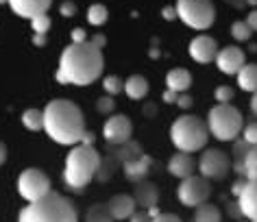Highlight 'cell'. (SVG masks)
Returning <instances> with one entry per match:
<instances>
[{
	"label": "cell",
	"mask_w": 257,
	"mask_h": 222,
	"mask_svg": "<svg viewBox=\"0 0 257 222\" xmlns=\"http://www.w3.org/2000/svg\"><path fill=\"white\" fill-rule=\"evenodd\" d=\"M166 85H168V90L177 92V94L185 92V90H190V85H192V74L185 68H175L166 74Z\"/></svg>",
	"instance_id": "obj_21"
},
{
	"label": "cell",
	"mask_w": 257,
	"mask_h": 222,
	"mask_svg": "<svg viewBox=\"0 0 257 222\" xmlns=\"http://www.w3.org/2000/svg\"><path fill=\"white\" fill-rule=\"evenodd\" d=\"M233 170H235V172L240 174V176L246 174V172H244V161H233Z\"/></svg>",
	"instance_id": "obj_50"
},
{
	"label": "cell",
	"mask_w": 257,
	"mask_h": 222,
	"mask_svg": "<svg viewBox=\"0 0 257 222\" xmlns=\"http://www.w3.org/2000/svg\"><path fill=\"white\" fill-rule=\"evenodd\" d=\"M85 222H113V215L109 213V207L105 202H94L85 211Z\"/></svg>",
	"instance_id": "obj_25"
},
{
	"label": "cell",
	"mask_w": 257,
	"mask_h": 222,
	"mask_svg": "<svg viewBox=\"0 0 257 222\" xmlns=\"http://www.w3.org/2000/svg\"><path fill=\"white\" fill-rule=\"evenodd\" d=\"M50 5H53V0H9L11 11L20 18H29V20L44 16L50 9Z\"/></svg>",
	"instance_id": "obj_15"
},
{
	"label": "cell",
	"mask_w": 257,
	"mask_h": 222,
	"mask_svg": "<svg viewBox=\"0 0 257 222\" xmlns=\"http://www.w3.org/2000/svg\"><path fill=\"white\" fill-rule=\"evenodd\" d=\"M231 35H233L235 42H248L250 35H253V31H250L246 20H237V22L231 24Z\"/></svg>",
	"instance_id": "obj_30"
},
{
	"label": "cell",
	"mask_w": 257,
	"mask_h": 222,
	"mask_svg": "<svg viewBox=\"0 0 257 222\" xmlns=\"http://www.w3.org/2000/svg\"><path fill=\"white\" fill-rule=\"evenodd\" d=\"M177 105L181 107V109H190V107H192V96H188V94H181L179 100H177Z\"/></svg>",
	"instance_id": "obj_42"
},
{
	"label": "cell",
	"mask_w": 257,
	"mask_h": 222,
	"mask_svg": "<svg viewBox=\"0 0 257 222\" xmlns=\"http://www.w3.org/2000/svg\"><path fill=\"white\" fill-rule=\"evenodd\" d=\"M253 148L248 142H244V139H235V144H233V157H235V161H244V157H246V153Z\"/></svg>",
	"instance_id": "obj_35"
},
{
	"label": "cell",
	"mask_w": 257,
	"mask_h": 222,
	"mask_svg": "<svg viewBox=\"0 0 257 222\" xmlns=\"http://www.w3.org/2000/svg\"><path fill=\"white\" fill-rule=\"evenodd\" d=\"M133 133V124L126 116H111L105 120V126H102V137H105L107 144H124L131 139Z\"/></svg>",
	"instance_id": "obj_11"
},
{
	"label": "cell",
	"mask_w": 257,
	"mask_h": 222,
	"mask_svg": "<svg viewBox=\"0 0 257 222\" xmlns=\"http://www.w3.org/2000/svg\"><path fill=\"white\" fill-rule=\"evenodd\" d=\"M113 109H115V100L109 96V94H107V96H102V98L96 100V111L102 113V116H109V113H111Z\"/></svg>",
	"instance_id": "obj_34"
},
{
	"label": "cell",
	"mask_w": 257,
	"mask_h": 222,
	"mask_svg": "<svg viewBox=\"0 0 257 222\" xmlns=\"http://www.w3.org/2000/svg\"><path fill=\"white\" fill-rule=\"evenodd\" d=\"M102 87H105V92L109 96H115V94H120L124 90V83H122L120 77H115V74H109V77L102 79Z\"/></svg>",
	"instance_id": "obj_31"
},
{
	"label": "cell",
	"mask_w": 257,
	"mask_h": 222,
	"mask_svg": "<svg viewBox=\"0 0 257 222\" xmlns=\"http://www.w3.org/2000/svg\"><path fill=\"white\" fill-rule=\"evenodd\" d=\"M250 222H257V220H250Z\"/></svg>",
	"instance_id": "obj_57"
},
{
	"label": "cell",
	"mask_w": 257,
	"mask_h": 222,
	"mask_svg": "<svg viewBox=\"0 0 257 222\" xmlns=\"http://www.w3.org/2000/svg\"><path fill=\"white\" fill-rule=\"evenodd\" d=\"M105 155H111L115 157L122 166H126V163L131 161H138L140 157H144V150H142V144L136 142V139H128L124 144H107L105 142Z\"/></svg>",
	"instance_id": "obj_14"
},
{
	"label": "cell",
	"mask_w": 257,
	"mask_h": 222,
	"mask_svg": "<svg viewBox=\"0 0 257 222\" xmlns=\"http://www.w3.org/2000/svg\"><path fill=\"white\" fill-rule=\"evenodd\" d=\"M44 131L57 144L76 146L85 135V120L79 105L66 98L50 100L44 109Z\"/></svg>",
	"instance_id": "obj_2"
},
{
	"label": "cell",
	"mask_w": 257,
	"mask_h": 222,
	"mask_svg": "<svg viewBox=\"0 0 257 222\" xmlns=\"http://www.w3.org/2000/svg\"><path fill=\"white\" fill-rule=\"evenodd\" d=\"M194 170H198V163L190 153H175L168 161V172L181 181L194 176Z\"/></svg>",
	"instance_id": "obj_16"
},
{
	"label": "cell",
	"mask_w": 257,
	"mask_h": 222,
	"mask_svg": "<svg viewBox=\"0 0 257 222\" xmlns=\"http://www.w3.org/2000/svg\"><path fill=\"white\" fill-rule=\"evenodd\" d=\"M246 5H253V7H257V0H246Z\"/></svg>",
	"instance_id": "obj_55"
},
{
	"label": "cell",
	"mask_w": 257,
	"mask_h": 222,
	"mask_svg": "<svg viewBox=\"0 0 257 222\" xmlns=\"http://www.w3.org/2000/svg\"><path fill=\"white\" fill-rule=\"evenodd\" d=\"M59 11H61L63 18H72V16H76V5L70 3V0H66V3H61Z\"/></svg>",
	"instance_id": "obj_37"
},
{
	"label": "cell",
	"mask_w": 257,
	"mask_h": 222,
	"mask_svg": "<svg viewBox=\"0 0 257 222\" xmlns=\"http://www.w3.org/2000/svg\"><path fill=\"white\" fill-rule=\"evenodd\" d=\"M83 42H87L85 29H74L72 31V44H83Z\"/></svg>",
	"instance_id": "obj_38"
},
{
	"label": "cell",
	"mask_w": 257,
	"mask_h": 222,
	"mask_svg": "<svg viewBox=\"0 0 257 222\" xmlns=\"http://www.w3.org/2000/svg\"><path fill=\"white\" fill-rule=\"evenodd\" d=\"M224 3H229L231 7H237V9H242L244 5H246V0H224Z\"/></svg>",
	"instance_id": "obj_51"
},
{
	"label": "cell",
	"mask_w": 257,
	"mask_h": 222,
	"mask_svg": "<svg viewBox=\"0 0 257 222\" xmlns=\"http://www.w3.org/2000/svg\"><path fill=\"white\" fill-rule=\"evenodd\" d=\"M233 168L231 166V159L229 155L220 148H207L203 150L201 159H198V172L205 179H214V181H220L229 174V170Z\"/></svg>",
	"instance_id": "obj_10"
},
{
	"label": "cell",
	"mask_w": 257,
	"mask_h": 222,
	"mask_svg": "<svg viewBox=\"0 0 257 222\" xmlns=\"http://www.w3.org/2000/svg\"><path fill=\"white\" fill-rule=\"evenodd\" d=\"M155 111H157V109H155V105H146V107H144V113H146L149 118L155 116Z\"/></svg>",
	"instance_id": "obj_52"
},
{
	"label": "cell",
	"mask_w": 257,
	"mask_h": 222,
	"mask_svg": "<svg viewBox=\"0 0 257 222\" xmlns=\"http://www.w3.org/2000/svg\"><path fill=\"white\" fill-rule=\"evenodd\" d=\"M31 29H33V33L46 35V33H48V29H50V18H48L46 14L33 18V20H31Z\"/></svg>",
	"instance_id": "obj_32"
},
{
	"label": "cell",
	"mask_w": 257,
	"mask_h": 222,
	"mask_svg": "<svg viewBox=\"0 0 257 222\" xmlns=\"http://www.w3.org/2000/svg\"><path fill=\"white\" fill-rule=\"evenodd\" d=\"M33 44H35V46H46V35L33 33Z\"/></svg>",
	"instance_id": "obj_48"
},
{
	"label": "cell",
	"mask_w": 257,
	"mask_h": 222,
	"mask_svg": "<svg viewBox=\"0 0 257 222\" xmlns=\"http://www.w3.org/2000/svg\"><path fill=\"white\" fill-rule=\"evenodd\" d=\"M177 16L190 29L205 31L216 20V7L211 0H177Z\"/></svg>",
	"instance_id": "obj_7"
},
{
	"label": "cell",
	"mask_w": 257,
	"mask_h": 222,
	"mask_svg": "<svg viewBox=\"0 0 257 222\" xmlns=\"http://www.w3.org/2000/svg\"><path fill=\"white\" fill-rule=\"evenodd\" d=\"M162 98H164V103L172 105V103H177V100H179V94H177V92H172V90H166Z\"/></svg>",
	"instance_id": "obj_43"
},
{
	"label": "cell",
	"mask_w": 257,
	"mask_h": 222,
	"mask_svg": "<svg viewBox=\"0 0 257 222\" xmlns=\"http://www.w3.org/2000/svg\"><path fill=\"white\" fill-rule=\"evenodd\" d=\"M246 183H248V181H244V179L235 181L233 185H231V194H233V196H237V198H240V196H242V192H244V187H246Z\"/></svg>",
	"instance_id": "obj_41"
},
{
	"label": "cell",
	"mask_w": 257,
	"mask_h": 222,
	"mask_svg": "<svg viewBox=\"0 0 257 222\" xmlns=\"http://www.w3.org/2000/svg\"><path fill=\"white\" fill-rule=\"evenodd\" d=\"M209 126L198 116H179L170 126V139L179 153H196L207 144Z\"/></svg>",
	"instance_id": "obj_5"
},
{
	"label": "cell",
	"mask_w": 257,
	"mask_h": 222,
	"mask_svg": "<svg viewBox=\"0 0 257 222\" xmlns=\"http://www.w3.org/2000/svg\"><path fill=\"white\" fill-rule=\"evenodd\" d=\"M18 222H79V215L66 196L50 192L42 200L29 202L18 215Z\"/></svg>",
	"instance_id": "obj_4"
},
{
	"label": "cell",
	"mask_w": 257,
	"mask_h": 222,
	"mask_svg": "<svg viewBox=\"0 0 257 222\" xmlns=\"http://www.w3.org/2000/svg\"><path fill=\"white\" fill-rule=\"evenodd\" d=\"M246 24L250 27V31H257V9L250 11V14L246 16Z\"/></svg>",
	"instance_id": "obj_44"
},
{
	"label": "cell",
	"mask_w": 257,
	"mask_h": 222,
	"mask_svg": "<svg viewBox=\"0 0 257 222\" xmlns=\"http://www.w3.org/2000/svg\"><path fill=\"white\" fill-rule=\"evenodd\" d=\"M100 153L94 146L76 144L66 157V168H63V181L72 189H83L87 187L92 179H96L100 166Z\"/></svg>",
	"instance_id": "obj_3"
},
{
	"label": "cell",
	"mask_w": 257,
	"mask_h": 222,
	"mask_svg": "<svg viewBox=\"0 0 257 222\" xmlns=\"http://www.w3.org/2000/svg\"><path fill=\"white\" fill-rule=\"evenodd\" d=\"M128 222H153V218L149 215V211H136L128 218Z\"/></svg>",
	"instance_id": "obj_40"
},
{
	"label": "cell",
	"mask_w": 257,
	"mask_h": 222,
	"mask_svg": "<svg viewBox=\"0 0 257 222\" xmlns=\"http://www.w3.org/2000/svg\"><path fill=\"white\" fill-rule=\"evenodd\" d=\"M242 209V215L248 220H257V181H248L242 196L237 198Z\"/></svg>",
	"instance_id": "obj_19"
},
{
	"label": "cell",
	"mask_w": 257,
	"mask_h": 222,
	"mask_svg": "<svg viewBox=\"0 0 257 222\" xmlns=\"http://www.w3.org/2000/svg\"><path fill=\"white\" fill-rule=\"evenodd\" d=\"M5 3H9V0H0V5H5Z\"/></svg>",
	"instance_id": "obj_56"
},
{
	"label": "cell",
	"mask_w": 257,
	"mask_h": 222,
	"mask_svg": "<svg viewBox=\"0 0 257 222\" xmlns=\"http://www.w3.org/2000/svg\"><path fill=\"white\" fill-rule=\"evenodd\" d=\"M250 111H253L255 118H257V92L253 94V98H250Z\"/></svg>",
	"instance_id": "obj_53"
},
{
	"label": "cell",
	"mask_w": 257,
	"mask_h": 222,
	"mask_svg": "<svg viewBox=\"0 0 257 222\" xmlns=\"http://www.w3.org/2000/svg\"><path fill=\"white\" fill-rule=\"evenodd\" d=\"M237 85H240V90L244 92H250L255 94L257 92V63H246L240 74H237Z\"/></svg>",
	"instance_id": "obj_23"
},
{
	"label": "cell",
	"mask_w": 257,
	"mask_h": 222,
	"mask_svg": "<svg viewBox=\"0 0 257 222\" xmlns=\"http://www.w3.org/2000/svg\"><path fill=\"white\" fill-rule=\"evenodd\" d=\"M92 44H94V46H98V48H102V46L107 44V37L98 33V35H94V37H92Z\"/></svg>",
	"instance_id": "obj_47"
},
{
	"label": "cell",
	"mask_w": 257,
	"mask_h": 222,
	"mask_svg": "<svg viewBox=\"0 0 257 222\" xmlns=\"http://www.w3.org/2000/svg\"><path fill=\"white\" fill-rule=\"evenodd\" d=\"M244 172L246 181H257V146H253L244 157Z\"/></svg>",
	"instance_id": "obj_29"
},
{
	"label": "cell",
	"mask_w": 257,
	"mask_h": 222,
	"mask_svg": "<svg viewBox=\"0 0 257 222\" xmlns=\"http://www.w3.org/2000/svg\"><path fill=\"white\" fill-rule=\"evenodd\" d=\"M124 92L131 100H142L149 94V81H146L142 74H133L124 81Z\"/></svg>",
	"instance_id": "obj_22"
},
{
	"label": "cell",
	"mask_w": 257,
	"mask_h": 222,
	"mask_svg": "<svg viewBox=\"0 0 257 222\" xmlns=\"http://www.w3.org/2000/svg\"><path fill=\"white\" fill-rule=\"evenodd\" d=\"M107 207H109V213L113 215V220H126L136 213L138 202L128 194H115L107 200Z\"/></svg>",
	"instance_id": "obj_18"
},
{
	"label": "cell",
	"mask_w": 257,
	"mask_h": 222,
	"mask_svg": "<svg viewBox=\"0 0 257 222\" xmlns=\"http://www.w3.org/2000/svg\"><path fill=\"white\" fill-rule=\"evenodd\" d=\"M216 66L224 74H240V70L246 66V57L240 46H224L216 57Z\"/></svg>",
	"instance_id": "obj_12"
},
{
	"label": "cell",
	"mask_w": 257,
	"mask_h": 222,
	"mask_svg": "<svg viewBox=\"0 0 257 222\" xmlns=\"http://www.w3.org/2000/svg\"><path fill=\"white\" fill-rule=\"evenodd\" d=\"M107 18H109V11H107L105 5H100V3L92 5V7L87 9V22L92 24V27H100V24H105Z\"/></svg>",
	"instance_id": "obj_28"
},
{
	"label": "cell",
	"mask_w": 257,
	"mask_h": 222,
	"mask_svg": "<svg viewBox=\"0 0 257 222\" xmlns=\"http://www.w3.org/2000/svg\"><path fill=\"white\" fill-rule=\"evenodd\" d=\"M242 139L248 142L250 146H257V122H248L242 131Z\"/></svg>",
	"instance_id": "obj_36"
},
{
	"label": "cell",
	"mask_w": 257,
	"mask_h": 222,
	"mask_svg": "<svg viewBox=\"0 0 257 222\" xmlns=\"http://www.w3.org/2000/svg\"><path fill=\"white\" fill-rule=\"evenodd\" d=\"M81 142L85 144V146H94V142H96V135H94L92 131H85V135H83Z\"/></svg>",
	"instance_id": "obj_46"
},
{
	"label": "cell",
	"mask_w": 257,
	"mask_h": 222,
	"mask_svg": "<svg viewBox=\"0 0 257 222\" xmlns=\"http://www.w3.org/2000/svg\"><path fill=\"white\" fill-rule=\"evenodd\" d=\"M214 96L218 100V105H231V98H233V87H229V85L216 87Z\"/></svg>",
	"instance_id": "obj_33"
},
{
	"label": "cell",
	"mask_w": 257,
	"mask_h": 222,
	"mask_svg": "<svg viewBox=\"0 0 257 222\" xmlns=\"http://www.w3.org/2000/svg\"><path fill=\"white\" fill-rule=\"evenodd\" d=\"M162 16L166 18V20H175V18H179V16H177V7H164Z\"/></svg>",
	"instance_id": "obj_45"
},
{
	"label": "cell",
	"mask_w": 257,
	"mask_h": 222,
	"mask_svg": "<svg viewBox=\"0 0 257 222\" xmlns=\"http://www.w3.org/2000/svg\"><path fill=\"white\" fill-rule=\"evenodd\" d=\"M22 124L29 131H42L44 129V111L40 109H27L22 113Z\"/></svg>",
	"instance_id": "obj_27"
},
{
	"label": "cell",
	"mask_w": 257,
	"mask_h": 222,
	"mask_svg": "<svg viewBox=\"0 0 257 222\" xmlns=\"http://www.w3.org/2000/svg\"><path fill=\"white\" fill-rule=\"evenodd\" d=\"M179 202L185 207H201L207 202V198L211 196V185L209 179H205L201 174H194L190 179L181 181V185L177 189Z\"/></svg>",
	"instance_id": "obj_9"
},
{
	"label": "cell",
	"mask_w": 257,
	"mask_h": 222,
	"mask_svg": "<svg viewBox=\"0 0 257 222\" xmlns=\"http://www.w3.org/2000/svg\"><path fill=\"white\" fill-rule=\"evenodd\" d=\"M153 222H181L177 213H159L157 218H153Z\"/></svg>",
	"instance_id": "obj_39"
},
{
	"label": "cell",
	"mask_w": 257,
	"mask_h": 222,
	"mask_svg": "<svg viewBox=\"0 0 257 222\" xmlns=\"http://www.w3.org/2000/svg\"><path fill=\"white\" fill-rule=\"evenodd\" d=\"M190 57L198 63H209V61H216L218 57V42L214 40V37L209 35H196L194 40L190 42Z\"/></svg>",
	"instance_id": "obj_13"
},
{
	"label": "cell",
	"mask_w": 257,
	"mask_h": 222,
	"mask_svg": "<svg viewBox=\"0 0 257 222\" xmlns=\"http://www.w3.org/2000/svg\"><path fill=\"white\" fill-rule=\"evenodd\" d=\"M209 133L220 142H233L244 131V118L233 105H216L207 116Z\"/></svg>",
	"instance_id": "obj_6"
},
{
	"label": "cell",
	"mask_w": 257,
	"mask_h": 222,
	"mask_svg": "<svg viewBox=\"0 0 257 222\" xmlns=\"http://www.w3.org/2000/svg\"><path fill=\"white\" fill-rule=\"evenodd\" d=\"M151 57H153V59H155V57H159V50H157V48H151Z\"/></svg>",
	"instance_id": "obj_54"
},
{
	"label": "cell",
	"mask_w": 257,
	"mask_h": 222,
	"mask_svg": "<svg viewBox=\"0 0 257 222\" xmlns=\"http://www.w3.org/2000/svg\"><path fill=\"white\" fill-rule=\"evenodd\" d=\"M18 192L24 200L37 202L50 194V179L40 168H27L18 176Z\"/></svg>",
	"instance_id": "obj_8"
},
{
	"label": "cell",
	"mask_w": 257,
	"mask_h": 222,
	"mask_svg": "<svg viewBox=\"0 0 257 222\" xmlns=\"http://www.w3.org/2000/svg\"><path fill=\"white\" fill-rule=\"evenodd\" d=\"M194 222H222L220 209H218L216 205H209V202H205V205L196 207Z\"/></svg>",
	"instance_id": "obj_26"
},
{
	"label": "cell",
	"mask_w": 257,
	"mask_h": 222,
	"mask_svg": "<svg viewBox=\"0 0 257 222\" xmlns=\"http://www.w3.org/2000/svg\"><path fill=\"white\" fill-rule=\"evenodd\" d=\"M102 66H105L102 53L92 42L70 44L61 53L55 79L61 85H89L96 79H100Z\"/></svg>",
	"instance_id": "obj_1"
},
{
	"label": "cell",
	"mask_w": 257,
	"mask_h": 222,
	"mask_svg": "<svg viewBox=\"0 0 257 222\" xmlns=\"http://www.w3.org/2000/svg\"><path fill=\"white\" fill-rule=\"evenodd\" d=\"M120 166H122V163H120L118 159H115V157L105 155V157L100 159V166H98V172H96V179L102 181V183L109 181L115 172H118V168H120Z\"/></svg>",
	"instance_id": "obj_24"
},
{
	"label": "cell",
	"mask_w": 257,
	"mask_h": 222,
	"mask_svg": "<svg viewBox=\"0 0 257 222\" xmlns=\"http://www.w3.org/2000/svg\"><path fill=\"white\" fill-rule=\"evenodd\" d=\"M151 166H153V159L149 155H144V157H140L138 161H131V163H126V166H122V172H124V176L128 181L140 183L151 172Z\"/></svg>",
	"instance_id": "obj_20"
},
{
	"label": "cell",
	"mask_w": 257,
	"mask_h": 222,
	"mask_svg": "<svg viewBox=\"0 0 257 222\" xmlns=\"http://www.w3.org/2000/svg\"><path fill=\"white\" fill-rule=\"evenodd\" d=\"M133 198H136V202L140 205V209H153V207H157V202H159V189L155 183H151V181H140L133 185Z\"/></svg>",
	"instance_id": "obj_17"
},
{
	"label": "cell",
	"mask_w": 257,
	"mask_h": 222,
	"mask_svg": "<svg viewBox=\"0 0 257 222\" xmlns=\"http://www.w3.org/2000/svg\"><path fill=\"white\" fill-rule=\"evenodd\" d=\"M7 161V144L5 142H0V166Z\"/></svg>",
	"instance_id": "obj_49"
}]
</instances>
